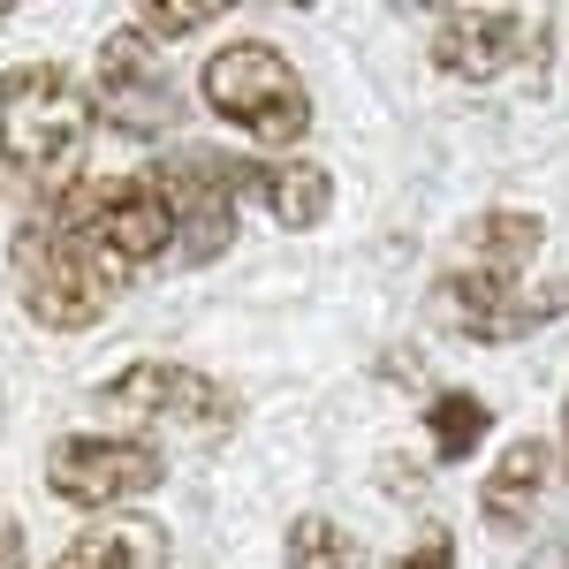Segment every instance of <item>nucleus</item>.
<instances>
[{"label":"nucleus","instance_id":"9d476101","mask_svg":"<svg viewBox=\"0 0 569 569\" xmlns=\"http://www.w3.org/2000/svg\"><path fill=\"white\" fill-rule=\"evenodd\" d=\"M91 114H107L114 130H130V137L168 130L182 114V91L168 77V61H160V46H144L137 31H114L99 46V107Z\"/></svg>","mask_w":569,"mask_h":569},{"label":"nucleus","instance_id":"f3484780","mask_svg":"<svg viewBox=\"0 0 569 569\" xmlns=\"http://www.w3.org/2000/svg\"><path fill=\"white\" fill-rule=\"evenodd\" d=\"M206 23H220V8H206V0H160V8H130L122 31H137L144 46H160V39H190V31H206Z\"/></svg>","mask_w":569,"mask_h":569},{"label":"nucleus","instance_id":"f03ea898","mask_svg":"<svg viewBox=\"0 0 569 569\" xmlns=\"http://www.w3.org/2000/svg\"><path fill=\"white\" fill-rule=\"evenodd\" d=\"M91 144V99L69 69L23 61L0 77V160L39 190H69Z\"/></svg>","mask_w":569,"mask_h":569},{"label":"nucleus","instance_id":"0eeeda50","mask_svg":"<svg viewBox=\"0 0 569 569\" xmlns=\"http://www.w3.org/2000/svg\"><path fill=\"white\" fill-rule=\"evenodd\" d=\"M107 410H130V418H160V426H190V433H220L236 426V395L220 388L213 372L176 365V357H144L130 372H114L99 388Z\"/></svg>","mask_w":569,"mask_h":569},{"label":"nucleus","instance_id":"9b49d317","mask_svg":"<svg viewBox=\"0 0 569 569\" xmlns=\"http://www.w3.org/2000/svg\"><path fill=\"white\" fill-rule=\"evenodd\" d=\"M220 182L228 198H259L281 228H319L335 213V176L319 160H220Z\"/></svg>","mask_w":569,"mask_h":569},{"label":"nucleus","instance_id":"7ed1b4c3","mask_svg":"<svg viewBox=\"0 0 569 569\" xmlns=\"http://www.w3.org/2000/svg\"><path fill=\"white\" fill-rule=\"evenodd\" d=\"M206 107H213L220 122H236L243 137H259V144H297L311 130V91L305 77L289 69V53L266 39H236L220 46L213 61H206Z\"/></svg>","mask_w":569,"mask_h":569},{"label":"nucleus","instance_id":"a211bd4d","mask_svg":"<svg viewBox=\"0 0 569 569\" xmlns=\"http://www.w3.org/2000/svg\"><path fill=\"white\" fill-rule=\"evenodd\" d=\"M395 569H456V531H448V525H426L410 555H395Z\"/></svg>","mask_w":569,"mask_h":569},{"label":"nucleus","instance_id":"f257e3e1","mask_svg":"<svg viewBox=\"0 0 569 569\" xmlns=\"http://www.w3.org/2000/svg\"><path fill=\"white\" fill-rule=\"evenodd\" d=\"M8 266H16V297H23V311H31L39 327H53V335H84V327H99V319L114 311V297H122V281H130V273L107 259L61 206H53V213H31L23 228H16Z\"/></svg>","mask_w":569,"mask_h":569},{"label":"nucleus","instance_id":"2eb2a0df","mask_svg":"<svg viewBox=\"0 0 569 569\" xmlns=\"http://www.w3.org/2000/svg\"><path fill=\"white\" fill-rule=\"evenodd\" d=\"M486 426H493V410H486L479 395H433V410H426V433H433V456L440 463H471L479 456Z\"/></svg>","mask_w":569,"mask_h":569},{"label":"nucleus","instance_id":"aec40b11","mask_svg":"<svg viewBox=\"0 0 569 569\" xmlns=\"http://www.w3.org/2000/svg\"><path fill=\"white\" fill-rule=\"evenodd\" d=\"M562 463H569V402H562Z\"/></svg>","mask_w":569,"mask_h":569},{"label":"nucleus","instance_id":"4468645a","mask_svg":"<svg viewBox=\"0 0 569 569\" xmlns=\"http://www.w3.org/2000/svg\"><path fill=\"white\" fill-rule=\"evenodd\" d=\"M539 220L531 213H509V206H493V213H479L471 228H463V259H471V273H493V281H525V266L539 259Z\"/></svg>","mask_w":569,"mask_h":569},{"label":"nucleus","instance_id":"423d86ee","mask_svg":"<svg viewBox=\"0 0 569 569\" xmlns=\"http://www.w3.org/2000/svg\"><path fill=\"white\" fill-rule=\"evenodd\" d=\"M160 479H168V463H160L152 440L69 433V440L46 448V486H53V501H69V509H122L137 493H152Z\"/></svg>","mask_w":569,"mask_h":569},{"label":"nucleus","instance_id":"ddd939ff","mask_svg":"<svg viewBox=\"0 0 569 569\" xmlns=\"http://www.w3.org/2000/svg\"><path fill=\"white\" fill-rule=\"evenodd\" d=\"M53 569H168V531L152 517H107V525L77 531Z\"/></svg>","mask_w":569,"mask_h":569},{"label":"nucleus","instance_id":"20e7f679","mask_svg":"<svg viewBox=\"0 0 569 569\" xmlns=\"http://www.w3.org/2000/svg\"><path fill=\"white\" fill-rule=\"evenodd\" d=\"M53 206L77 220V228H84V236H91V243H99L114 266H122V273H144V266L176 259V236H168V213H160V198H152L144 168H137V176L69 182Z\"/></svg>","mask_w":569,"mask_h":569},{"label":"nucleus","instance_id":"1a4fd4ad","mask_svg":"<svg viewBox=\"0 0 569 569\" xmlns=\"http://www.w3.org/2000/svg\"><path fill=\"white\" fill-rule=\"evenodd\" d=\"M531 39L547 46V16L531 8H448L433 23V69L456 84H493L531 53Z\"/></svg>","mask_w":569,"mask_h":569},{"label":"nucleus","instance_id":"6ab92c4d","mask_svg":"<svg viewBox=\"0 0 569 569\" xmlns=\"http://www.w3.org/2000/svg\"><path fill=\"white\" fill-rule=\"evenodd\" d=\"M16 555H23V547H16V525L0 517V569H16Z\"/></svg>","mask_w":569,"mask_h":569},{"label":"nucleus","instance_id":"6e6552de","mask_svg":"<svg viewBox=\"0 0 569 569\" xmlns=\"http://www.w3.org/2000/svg\"><path fill=\"white\" fill-rule=\"evenodd\" d=\"M433 305H440V319H448L456 335H471V342H517V335H531V327H547V319L569 311V273L555 289L531 297L525 281H493V273L456 266V273H440Z\"/></svg>","mask_w":569,"mask_h":569},{"label":"nucleus","instance_id":"f8f14e48","mask_svg":"<svg viewBox=\"0 0 569 569\" xmlns=\"http://www.w3.org/2000/svg\"><path fill=\"white\" fill-rule=\"evenodd\" d=\"M547 479H555V448H547V440H509V448H501V463H493L486 486H479V517L501 531V539H517V531L539 517Z\"/></svg>","mask_w":569,"mask_h":569},{"label":"nucleus","instance_id":"39448f33","mask_svg":"<svg viewBox=\"0 0 569 569\" xmlns=\"http://www.w3.org/2000/svg\"><path fill=\"white\" fill-rule=\"evenodd\" d=\"M144 182H152V198H160V213H168V236H176L182 266H206L236 243V198H228V182H220V152L182 144L176 160H152Z\"/></svg>","mask_w":569,"mask_h":569},{"label":"nucleus","instance_id":"412c9836","mask_svg":"<svg viewBox=\"0 0 569 569\" xmlns=\"http://www.w3.org/2000/svg\"><path fill=\"white\" fill-rule=\"evenodd\" d=\"M0 31H8V8H0Z\"/></svg>","mask_w":569,"mask_h":569},{"label":"nucleus","instance_id":"dca6fc26","mask_svg":"<svg viewBox=\"0 0 569 569\" xmlns=\"http://www.w3.org/2000/svg\"><path fill=\"white\" fill-rule=\"evenodd\" d=\"M289 569H365V547L335 517H297L289 525Z\"/></svg>","mask_w":569,"mask_h":569}]
</instances>
